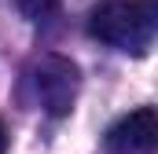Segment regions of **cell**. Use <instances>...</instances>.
<instances>
[{
  "label": "cell",
  "instance_id": "cell-1",
  "mask_svg": "<svg viewBox=\"0 0 158 154\" xmlns=\"http://www.w3.org/2000/svg\"><path fill=\"white\" fill-rule=\"evenodd\" d=\"M158 33V4L155 0H103L88 11V37L99 44L129 51V55H147Z\"/></svg>",
  "mask_w": 158,
  "mask_h": 154
},
{
  "label": "cell",
  "instance_id": "cell-2",
  "mask_svg": "<svg viewBox=\"0 0 158 154\" xmlns=\"http://www.w3.org/2000/svg\"><path fill=\"white\" fill-rule=\"evenodd\" d=\"M26 84H30V95L44 114L52 117H66L77 103V92H81V70L74 59L66 55H40L33 59V66L26 70Z\"/></svg>",
  "mask_w": 158,
  "mask_h": 154
},
{
  "label": "cell",
  "instance_id": "cell-3",
  "mask_svg": "<svg viewBox=\"0 0 158 154\" xmlns=\"http://www.w3.org/2000/svg\"><path fill=\"white\" fill-rule=\"evenodd\" d=\"M107 154H151L158 147V114L155 107H140L132 114L118 117L107 136H103Z\"/></svg>",
  "mask_w": 158,
  "mask_h": 154
},
{
  "label": "cell",
  "instance_id": "cell-5",
  "mask_svg": "<svg viewBox=\"0 0 158 154\" xmlns=\"http://www.w3.org/2000/svg\"><path fill=\"white\" fill-rule=\"evenodd\" d=\"M7 151V132H4V125H0V154Z\"/></svg>",
  "mask_w": 158,
  "mask_h": 154
},
{
  "label": "cell",
  "instance_id": "cell-4",
  "mask_svg": "<svg viewBox=\"0 0 158 154\" xmlns=\"http://www.w3.org/2000/svg\"><path fill=\"white\" fill-rule=\"evenodd\" d=\"M15 4H19L22 18H30V22H48L59 11V0H15Z\"/></svg>",
  "mask_w": 158,
  "mask_h": 154
}]
</instances>
